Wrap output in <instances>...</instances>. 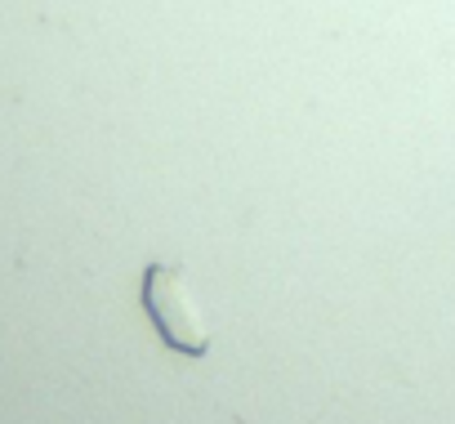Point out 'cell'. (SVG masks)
<instances>
[{
    "mask_svg": "<svg viewBox=\"0 0 455 424\" xmlns=\"http://www.w3.org/2000/svg\"><path fill=\"white\" fill-rule=\"evenodd\" d=\"M139 300H143V308H148V317H152L165 348H174L183 357H205L210 353V326H205L179 264H148Z\"/></svg>",
    "mask_w": 455,
    "mask_h": 424,
    "instance_id": "cell-1",
    "label": "cell"
}]
</instances>
